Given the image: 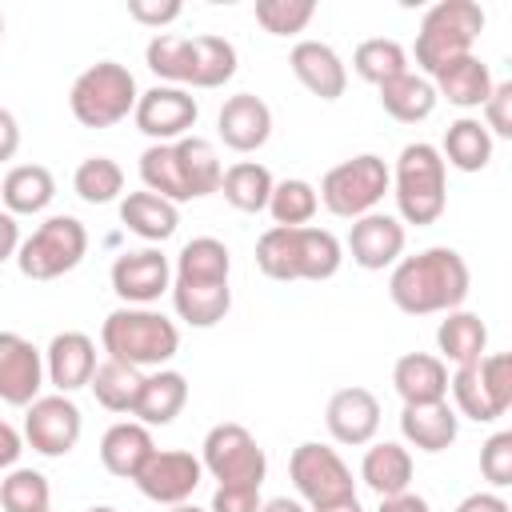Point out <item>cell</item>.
<instances>
[{"label":"cell","mask_w":512,"mask_h":512,"mask_svg":"<svg viewBox=\"0 0 512 512\" xmlns=\"http://www.w3.org/2000/svg\"><path fill=\"white\" fill-rule=\"evenodd\" d=\"M112 292L128 304V308H148L152 300H160L172 288V264L160 248H136V252H120L112 260Z\"/></svg>","instance_id":"cell-13"},{"label":"cell","mask_w":512,"mask_h":512,"mask_svg":"<svg viewBox=\"0 0 512 512\" xmlns=\"http://www.w3.org/2000/svg\"><path fill=\"white\" fill-rule=\"evenodd\" d=\"M44 380V352L20 332H0V400L12 408H28L40 396Z\"/></svg>","instance_id":"cell-14"},{"label":"cell","mask_w":512,"mask_h":512,"mask_svg":"<svg viewBox=\"0 0 512 512\" xmlns=\"http://www.w3.org/2000/svg\"><path fill=\"white\" fill-rule=\"evenodd\" d=\"M436 348H440L444 364H456V368L476 364L480 356H488V324L476 312L452 308V312H444V320L436 328Z\"/></svg>","instance_id":"cell-26"},{"label":"cell","mask_w":512,"mask_h":512,"mask_svg":"<svg viewBox=\"0 0 512 512\" xmlns=\"http://www.w3.org/2000/svg\"><path fill=\"white\" fill-rule=\"evenodd\" d=\"M140 384H144V372L132 368V364H124V360H112V356H104V360L96 364L92 380H88V388H92V396H96L100 408H108V412H128V416H132V408H136Z\"/></svg>","instance_id":"cell-33"},{"label":"cell","mask_w":512,"mask_h":512,"mask_svg":"<svg viewBox=\"0 0 512 512\" xmlns=\"http://www.w3.org/2000/svg\"><path fill=\"white\" fill-rule=\"evenodd\" d=\"M236 76V44L224 36H192V64H188V84L192 88H220Z\"/></svg>","instance_id":"cell-34"},{"label":"cell","mask_w":512,"mask_h":512,"mask_svg":"<svg viewBox=\"0 0 512 512\" xmlns=\"http://www.w3.org/2000/svg\"><path fill=\"white\" fill-rule=\"evenodd\" d=\"M484 32V8L476 0H440L424 12L420 32H416V68L432 80L444 64L472 56V44Z\"/></svg>","instance_id":"cell-4"},{"label":"cell","mask_w":512,"mask_h":512,"mask_svg":"<svg viewBox=\"0 0 512 512\" xmlns=\"http://www.w3.org/2000/svg\"><path fill=\"white\" fill-rule=\"evenodd\" d=\"M260 488H244V484H216L212 492V508L208 512H260Z\"/></svg>","instance_id":"cell-50"},{"label":"cell","mask_w":512,"mask_h":512,"mask_svg":"<svg viewBox=\"0 0 512 512\" xmlns=\"http://www.w3.org/2000/svg\"><path fill=\"white\" fill-rule=\"evenodd\" d=\"M96 364H100V360H96V344H92V336H84V332H56V336L48 340V348H44V376H48V384H52L56 392H64V396L88 388Z\"/></svg>","instance_id":"cell-17"},{"label":"cell","mask_w":512,"mask_h":512,"mask_svg":"<svg viewBox=\"0 0 512 512\" xmlns=\"http://www.w3.org/2000/svg\"><path fill=\"white\" fill-rule=\"evenodd\" d=\"M348 252H352V264H360L364 272H384L404 256V224L388 212H368L352 220Z\"/></svg>","instance_id":"cell-16"},{"label":"cell","mask_w":512,"mask_h":512,"mask_svg":"<svg viewBox=\"0 0 512 512\" xmlns=\"http://www.w3.org/2000/svg\"><path fill=\"white\" fill-rule=\"evenodd\" d=\"M100 348L112 360H124L140 372L144 368H164L180 352V328L164 312L120 304L100 324Z\"/></svg>","instance_id":"cell-3"},{"label":"cell","mask_w":512,"mask_h":512,"mask_svg":"<svg viewBox=\"0 0 512 512\" xmlns=\"http://www.w3.org/2000/svg\"><path fill=\"white\" fill-rule=\"evenodd\" d=\"M204 464L184 448H156L144 468L136 472V488L156 504H188V496L200 488Z\"/></svg>","instance_id":"cell-12"},{"label":"cell","mask_w":512,"mask_h":512,"mask_svg":"<svg viewBox=\"0 0 512 512\" xmlns=\"http://www.w3.org/2000/svg\"><path fill=\"white\" fill-rule=\"evenodd\" d=\"M324 424H328V436L344 448H364L372 444V436L380 432V400L352 384V388H340L328 396V408H324Z\"/></svg>","instance_id":"cell-15"},{"label":"cell","mask_w":512,"mask_h":512,"mask_svg":"<svg viewBox=\"0 0 512 512\" xmlns=\"http://www.w3.org/2000/svg\"><path fill=\"white\" fill-rule=\"evenodd\" d=\"M0 40H4V12H0Z\"/></svg>","instance_id":"cell-61"},{"label":"cell","mask_w":512,"mask_h":512,"mask_svg":"<svg viewBox=\"0 0 512 512\" xmlns=\"http://www.w3.org/2000/svg\"><path fill=\"white\" fill-rule=\"evenodd\" d=\"M260 512H308V508L300 500H292V496H272V500L260 504Z\"/></svg>","instance_id":"cell-57"},{"label":"cell","mask_w":512,"mask_h":512,"mask_svg":"<svg viewBox=\"0 0 512 512\" xmlns=\"http://www.w3.org/2000/svg\"><path fill=\"white\" fill-rule=\"evenodd\" d=\"M312 512H364V508H360V500H356V496H344V500L320 504V508H312Z\"/></svg>","instance_id":"cell-58"},{"label":"cell","mask_w":512,"mask_h":512,"mask_svg":"<svg viewBox=\"0 0 512 512\" xmlns=\"http://www.w3.org/2000/svg\"><path fill=\"white\" fill-rule=\"evenodd\" d=\"M152 452H156L152 432L140 420H120L100 436V464L120 480H136V472Z\"/></svg>","instance_id":"cell-25"},{"label":"cell","mask_w":512,"mask_h":512,"mask_svg":"<svg viewBox=\"0 0 512 512\" xmlns=\"http://www.w3.org/2000/svg\"><path fill=\"white\" fill-rule=\"evenodd\" d=\"M72 188L84 204H112L124 192V168L112 156H88L72 172Z\"/></svg>","instance_id":"cell-41"},{"label":"cell","mask_w":512,"mask_h":512,"mask_svg":"<svg viewBox=\"0 0 512 512\" xmlns=\"http://www.w3.org/2000/svg\"><path fill=\"white\" fill-rule=\"evenodd\" d=\"M232 272V256L216 236H196L180 248L172 280H228Z\"/></svg>","instance_id":"cell-37"},{"label":"cell","mask_w":512,"mask_h":512,"mask_svg":"<svg viewBox=\"0 0 512 512\" xmlns=\"http://www.w3.org/2000/svg\"><path fill=\"white\" fill-rule=\"evenodd\" d=\"M16 248H20V224L12 212L0 208V264L4 260H16Z\"/></svg>","instance_id":"cell-55"},{"label":"cell","mask_w":512,"mask_h":512,"mask_svg":"<svg viewBox=\"0 0 512 512\" xmlns=\"http://www.w3.org/2000/svg\"><path fill=\"white\" fill-rule=\"evenodd\" d=\"M84 512H120V508H112V504H92V508H84Z\"/></svg>","instance_id":"cell-60"},{"label":"cell","mask_w":512,"mask_h":512,"mask_svg":"<svg viewBox=\"0 0 512 512\" xmlns=\"http://www.w3.org/2000/svg\"><path fill=\"white\" fill-rule=\"evenodd\" d=\"M200 464L204 472H212L216 484H244V488H260L268 476V456L256 444V436L236 424L224 420L216 428H208L204 444H200Z\"/></svg>","instance_id":"cell-8"},{"label":"cell","mask_w":512,"mask_h":512,"mask_svg":"<svg viewBox=\"0 0 512 512\" xmlns=\"http://www.w3.org/2000/svg\"><path fill=\"white\" fill-rule=\"evenodd\" d=\"M184 404H188V380H184V372H176V368H152L144 376V384H140V396H136L132 416L144 428H156V424L164 428V424H172L184 412Z\"/></svg>","instance_id":"cell-21"},{"label":"cell","mask_w":512,"mask_h":512,"mask_svg":"<svg viewBox=\"0 0 512 512\" xmlns=\"http://www.w3.org/2000/svg\"><path fill=\"white\" fill-rule=\"evenodd\" d=\"M400 432L420 452H444L460 436V416H456V408L448 400H436V404H404Z\"/></svg>","instance_id":"cell-22"},{"label":"cell","mask_w":512,"mask_h":512,"mask_svg":"<svg viewBox=\"0 0 512 512\" xmlns=\"http://www.w3.org/2000/svg\"><path fill=\"white\" fill-rule=\"evenodd\" d=\"M392 176V196H396V208H400V224H436L448 208V164L440 156L436 144L428 140H416V144H404L400 156H396V172Z\"/></svg>","instance_id":"cell-2"},{"label":"cell","mask_w":512,"mask_h":512,"mask_svg":"<svg viewBox=\"0 0 512 512\" xmlns=\"http://www.w3.org/2000/svg\"><path fill=\"white\" fill-rule=\"evenodd\" d=\"M288 68L292 76L320 100H340L344 88H348V68L344 60L336 56L332 44L324 40H300L292 52H288Z\"/></svg>","instance_id":"cell-18"},{"label":"cell","mask_w":512,"mask_h":512,"mask_svg":"<svg viewBox=\"0 0 512 512\" xmlns=\"http://www.w3.org/2000/svg\"><path fill=\"white\" fill-rule=\"evenodd\" d=\"M256 268L268 280H300V228H280L272 224L256 240Z\"/></svg>","instance_id":"cell-36"},{"label":"cell","mask_w":512,"mask_h":512,"mask_svg":"<svg viewBox=\"0 0 512 512\" xmlns=\"http://www.w3.org/2000/svg\"><path fill=\"white\" fill-rule=\"evenodd\" d=\"M476 368L484 376V388H488L496 412L504 416L512 408V356L508 352H488V356L476 360Z\"/></svg>","instance_id":"cell-47"},{"label":"cell","mask_w":512,"mask_h":512,"mask_svg":"<svg viewBox=\"0 0 512 512\" xmlns=\"http://www.w3.org/2000/svg\"><path fill=\"white\" fill-rule=\"evenodd\" d=\"M172 152H176V168H180V180H184L188 200H200V196L220 192L224 168H220V156H216L212 140H204V136H184V140L172 144Z\"/></svg>","instance_id":"cell-31"},{"label":"cell","mask_w":512,"mask_h":512,"mask_svg":"<svg viewBox=\"0 0 512 512\" xmlns=\"http://www.w3.org/2000/svg\"><path fill=\"white\" fill-rule=\"evenodd\" d=\"M468 288H472L468 264L448 244H436V248H424L416 256L396 260L392 264V276H388V296L408 316L452 312V308L464 304Z\"/></svg>","instance_id":"cell-1"},{"label":"cell","mask_w":512,"mask_h":512,"mask_svg":"<svg viewBox=\"0 0 512 512\" xmlns=\"http://www.w3.org/2000/svg\"><path fill=\"white\" fill-rule=\"evenodd\" d=\"M288 476L296 484V492L320 508V504H332V500H344V496H356V480H352V468L340 460L336 448L328 444H316V440H304L292 460H288Z\"/></svg>","instance_id":"cell-9"},{"label":"cell","mask_w":512,"mask_h":512,"mask_svg":"<svg viewBox=\"0 0 512 512\" xmlns=\"http://www.w3.org/2000/svg\"><path fill=\"white\" fill-rule=\"evenodd\" d=\"M120 224H124L128 232H136L140 240L160 244V240L176 236V228H180V208H176L172 200L156 196V192H128V196L120 200Z\"/></svg>","instance_id":"cell-28"},{"label":"cell","mask_w":512,"mask_h":512,"mask_svg":"<svg viewBox=\"0 0 512 512\" xmlns=\"http://www.w3.org/2000/svg\"><path fill=\"white\" fill-rule=\"evenodd\" d=\"M144 60L152 68V76L168 80V84H188V64H192V36H176V32H156L144 48Z\"/></svg>","instance_id":"cell-43"},{"label":"cell","mask_w":512,"mask_h":512,"mask_svg":"<svg viewBox=\"0 0 512 512\" xmlns=\"http://www.w3.org/2000/svg\"><path fill=\"white\" fill-rule=\"evenodd\" d=\"M272 172L256 160H236L224 176H220V192L236 212H264L268 196H272Z\"/></svg>","instance_id":"cell-35"},{"label":"cell","mask_w":512,"mask_h":512,"mask_svg":"<svg viewBox=\"0 0 512 512\" xmlns=\"http://www.w3.org/2000/svg\"><path fill=\"white\" fill-rule=\"evenodd\" d=\"M316 4L312 0H256V24L268 36H296L312 24Z\"/></svg>","instance_id":"cell-46"},{"label":"cell","mask_w":512,"mask_h":512,"mask_svg":"<svg viewBox=\"0 0 512 512\" xmlns=\"http://www.w3.org/2000/svg\"><path fill=\"white\" fill-rule=\"evenodd\" d=\"M352 68H356L360 80H368V84L380 88V84L396 80L400 72H408V52H404L396 40L372 36V40L356 44V52H352Z\"/></svg>","instance_id":"cell-38"},{"label":"cell","mask_w":512,"mask_h":512,"mask_svg":"<svg viewBox=\"0 0 512 512\" xmlns=\"http://www.w3.org/2000/svg\"><path fill=\"white\" fill-rule=\"evenodd\" d=\"M392 388L404 404H436L448 400V364L432 352H404L392 364Z\"/></svg>","instance_id":"cell-20"},{"label":"cell","mask_w":512,"mask_h":512,"mask_svg":"<svg viewBox=\"0 0 512 512\" xmlns=\"http://www.w3.org/2000/svg\"><path fill=\"white\" fill-rule=\"evenodd\" d=\"M0 508L4 512H52V484L36 468H8L0 480Z\"/></svg>","instance_id":"cell-40"},{"label":"cell","mask_w":512,"mask_h":512,"mask_svg":"<svg viewBox=\"0 0 512 512\" xmlns=\"http://www.w3.org/2000/svg\"><path fill=\"white\" fill-rule=\"evenodd\" d=\"M216 128H220V140L232 152H256L272 136V108L252 92H236V96L224 100V108L216 116Z\"/></svg>","instance_id":"cell-19"},{"label":"cell","mask_w":512,"mask_h":512,"mask_svg":"<svg viewBox=\"0 0 512 512\" xmlns=\"http://www.w3.org/2000/svg\"><path fill=\"white\" fill-rule=\"evenodd\" d=\"M172 308L184 324L192 328H212L228 316L232 308V288L228 280H172Z\"/></svg>","instance_id":"cell-23"},{"label":"cell","mask_w":512,"mask_h":512,"mask_svg":"<svg viewBox=\"0 0 512 512\" xmlns=\"http://www.w3.org/2000/svg\"><path fill=\"white\" fill-rule=\"evenodd\" d=\"M20 452H24V436H20L8 420H0V472H4V468H16Z\"/></svg>","instance_id":"cell-52"},{"label":"cell","mask_w":512,"mask_h":512,"mask_svg":"<svg viewBox=\"0 0 512 512\" xmlns=\"http://www.w3.org/2000/svg\"><path fill=\"white\" fill-rule=\"evenodd\" d=\"M196 116H200L196 96H192L188 88H176V84H156V88L140 92V100H136V108H132L136 128H140L152 144H176V140L192 136Z\"/></svg>","instance_id":"cell-10"},{"label":"cell","mask_w":512,"mask_h":512,"mask_svg":"<svg viewBox=\"0 0 512 512\" xmlns=\"http://www.w3.org/2000/svg\"><path fill=\"white\" fill-rule=\"evenodd\" d=\"M448 392H452V400H456V416H468V420H476V424L500 420V412H496V404H492V396H488L484 376H480L476 364L456 368V372L448 376Z\"/></svg>","instance_id":"cell-45"},{"label":"cell","mask_w":512,"mask_h":512,"mask_svg":"<svg viewBox=\"0 0 512 512\" xmlns=\"http://www.w3.org/2000/svg\"><path fill=\"white\" fill-rule=\"evenodd\" d=\"M480 472L492 488H508L512 484V432H492L480 444Z\"/></svg>","instance_id":"cell-48"},{"label":"cell","mask_w":512,"mask_h":512,"mask_svg":"<svg viewBox=\"0 0 512 512\" xmlns=\"http://www.w3.org/2000/svg\"><path fill=\"white\" fill-rule=\"evenodd\" d=\"M84 432V416L76 408L72 396L52 392V396H36L24 408V440L40 452V456H68L80 444Z\"/></svg>","instance_id":"cell-11"},{"label":"cell","mask_w":512,"mask_h":512,"mask_svg":"<svg viewBox=\"0 0 512 512\" xmlns=\"http://www.w3.org/2000/svg\"><path fill=\"white\" fill-rule=\"evenodd\" d=\"M344 248L328 228H300V280H332L340 272Z\"/></svg>","instance_id":"cell-42"},{"label":"cell","mask_w":512,"mask_h":512,"mask_svg":"<svg viewBox=\"0 0 512 512\" xmlns=\"http://www.w3.org/2000/svg\"><path fill=\"white\" fill-rule=\"evenodd\" d=\"M320 208V196L308 180L292 176V180H276L272 184V196H268V216L280 224V228H304Z\"/></svg>","instance_id":"cell-39"},{"label":"cell","mask_w":512,"mask_h":512,"mask_svg":"<svg viewBox=\"0 0 512 512\" xmlns=\"http://www.w3.org/2000/svg\"><path fill=\"white\" fill-rule=\"evenodd\" d=\"M392 188V176H388V164L376 156V152H360L352 160H340L336 168L324 172L316 196L320 204L340 216V220H360L368 212H376V204L384 200V192Z\"/></svg>","instance_id":"cell-6"},{"label":"cell","mask_w":512,"mask_h":512,"mask_svg":"<svg viewBox=\"0 0 512 512\" xmlns=\"http://www.w3.org/2000/svg\"><path fill=\"white\" fill-rule=\"evenodd\" d=\"M492 68L480 60V56H460L452 64H444L436 76H432V88H436V100H448L456 108H480L492 92Z\"/></svg>","instance_id":"cell-24"},{"label":"cell","mask_w":512,"mask_h":512,"mask_svg":"<svg viewBox=\"0 0 512 512\" xmlns=\"http://www.w3.org/2000/svg\"><path fill=\"white\" fill-rule=\"evenodd\" d=\"M480 112H484V128H488V136H512V80H496L492 84V92H488V100L480 104Z\"/></svg>","instance_id":"cell-49"},{"label":"cell","mask_w":512,"mask_h":512,"mask_svg":"<svg viewBox=\"0 0 512 512\" xmlns=\"http://www.w3.org/2000/svg\"><path fill=\"white\" fill-rule=\"evenodd\" d=\"M376 512H432V508H428V500H424V496H416V492H400V496L380 500V508H376Z\"/></svg>","instance_id":"cell-56"},{"label":"cell","mask_w":512,"mask_h":512,"mask_svg":"<svg viewBox=\"0 0 512 512\" xmlns=\"http://www.w3.org/2000/svg\"><path fill=\"white\" fill-rule=\"evenodd\" d=\"M52 196H56V176L44 164H16L0 180V200L4 212L12 216H36L52 204Z\"/></svg>","instance_id":"cell-29"},{"label":"cell","mask_w":512,"mask_h":512,"mask_svg":"<svg viewBox=\"0 0 512 512\" xmlns=\"http://www.w3.org/2000/svg\"><path fill=\"white\" fill-rule=\"evenodd\" d=\"M360 480L380 496H400L408 492L412 484V452L396 440H380V444H368L364 460H360Z\"/></svg>","instance_id":"cell-27"},{"label":"cell","mask_w":512,"mask_h":512,"mask_svg":"<svg viewBox=\"0 0 512 512\" xmlns=\"http://www.w3.org/2000/svg\"><path fill=\"white\" fill-rule=\"evenodd\" d=\"M140 180H144V192H156V196H164L172 204H184L188 200L172 144H148L144 148V156H140Z\"/></svg>","instance_id":"cell-44"},{"label":"cell","mask_w":512,"mask_h":512,"mask_svg":"<svg viewBox=\"0 0 512 512\" xmlns=\"http://www.w3.org/2000/svg\"><path fill=\"white\" fill-rule=\"evenodd\" d=\"M16 148H20V124H16V116L8 108H0V164L12 160Z\"/></svg>","instance_id":"cell-54"},{"label":"cell","mask_w":512,"mask_h":512,"mask_svg":"<svg viewBox=\"0 0 512 512\" xmlns=\"http://www.w3.org/2000/svg\"><path fill=\"white\" fill-rule=\"evenodd\" d=\"M440 156H444V164H452L460 172H480L492 160V136L476 116H460L448 124Z\"/></svg>","instance_id":"cell-32"},{"label":"cell","mask_w":512,"mask_h":512,"mask_svg":"<svg viewBox=\"0 0 512 512\" xmlns=\"http://www.w3.org/2000/svg\"><path fill=\"white\" fill-rule=\"evenodd\" d=\"M184 4L180 0H164V4H152V0H128V16L136 24H148V28H164L172 20H180Z\"/></svg>","instance_id":"cell-51"},{"label":"cell","mask_w":512,"mask_h":512,"mask_svg":"<svg viewBox=\"0 0 512 512\" xmlns=\"http://www.w3.org/2000/svg\"><path fill=\"white\" fill-rule=\"evenodd\" d=\"M88 252V228L76 216H48L16 248V268L28 280H56L72 272Z\"/></svg>","instance_id":"cell-7"},{"label":"cell","mask_w":512,"mask_h":512,"mask_svg":"<svg viewBox=\"0 0 512 512\" xmlns=\"http://www.w3.org/2000/svg\"><path fill=\"white\" fill-rule=\"evenodd\" d=\"M168 512H208V508H196V504H172Z\"/></svg>","instance_id":"cell-59"},{"label":"cell","mask_w":512,"mask_h":512,"mask_svg":"<svg viewBox=\"0 0 512 512\" xmlns=\"http://www.w3.org/2000/svg\"><path fill=\"white\" fill-rule=\"evenodd\" d=\"M136 100H140L136 76L116 60H96L72 80V92H68V108L84 128H112L128 120Z\"/></svg>","instance_id":"cell-5"},{"label":"cell","mask_w":512,"mask_h":512,"mask_svg":"<svg viewBox=\"0 0 512 512\" xmlns=\"http://www.w3.org/2000/svg\"><path fill=\"white\" fill-rule=\"evenodd\" d=\"M380 108L400 124H420L436 112V88L420 72H400L396 80L380 84Z\"/></svg>","instance_id":"cell-30"},{"label":"cell","mask_w":512,"mask_h":512,"mask_svg":"<svg viewBox=\"0 0 512 512\" xmlns=\"http://www.w3.org/2000/svg\"><path fill=\"white\" fill-rule=\"evenodd\" d=\"M456 512H512V508H508V500L496 496V492H472V496H464V500L456 504Z\"/></svg>","instance_id":"cell-53"}]
</instances>
